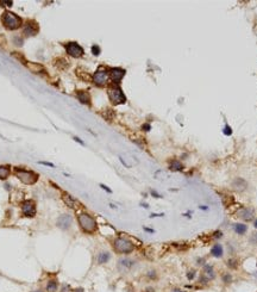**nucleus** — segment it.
<instances>
[{
    "label": "nucleus",
    "instance_id": "obj_1",
    "mask_svg": "<svg viewBox=\"0 0 257 292\" xmlns=\"http://www.w3.org/2000/svg\"><path fill=\"white\" fill-rule=\"evenodd\" d=\"M78 222L80 226H81V229L87 234H92V232H94L96 230V226H98L96 220L90 215L80 214L78 217Z\"/></svg>",
    "mask_w": 257,
    "mask_h": 292
},
{
    "label": "nucleus",
    "instance_id": "obj_2",
    "mask_svg": "<svg viewBox=\"0 0 257 292\" xmlns=\"http://www.w3.org/2000/svg\"><path fill=\"white\" fill-rule=\"evenodd\" d=\"M1 22L4 24V26L8 30H16L22 26L20 17H18L17 14H14V13L10 11L4 12L3 17H1Z\"/></svg>",
    "mask_w": 257,
    "mask_h": 292
},
{
    "label": "nucleus",
    "instance_id": "obj_3",
    "mask_svg": "<svg viewBox=\"0 0 257 292\" xmlns=\"http://www.w3.org/2000/svg\"><path fill=\"white\" fill-rule=\"evenodd\" d=\"M14 173H16L17 178L25 185H33L38 180V174H36L32 171H28V169H23V168H16Z\"/></svg>",
    "mask_w": 257,
    "mask_h": 292
},
{
    "label": "nucleus",
    "instance_id": "obj_4",
    "mask_svg": "<svg viewBox=\"0 0 257 292\" xmlns=\"http://www.w3.org/2000/svg\"><path fill=\"white\" fill-rule=\"evenodd\" d=\"M113 248L117 253L120 254H129L131 253L132 250L135 249V246L130 240H127L125 237H118L114 240L113 242Z\"/></svg>",
    "mask_w": 257,
    "mask_h": 292
},
{
    "label": "nucleus",
    "instance_id": "obj_5",
    "mask_svg": "<svg viewBox=\"0 0 257 292\" xmlns=\"http://www.w3.org/2000/svg\"><path fill=\"white\" fill-rule=\"evenodd\" d=\"M108 98L113 103L114 105L118 104H123L126 101V97L123 93L121 88H119L118 86H112L111 88H108Z\"/></svg>",
    "mask_w": 257,
    "mask_h": 292
},
{
    "label": "nucleus",
    "instance_id": "obj_6",
    "mask_svg": "<svg viewBox=\"0 0 257 292\" xmlns=\"http://www.w3.org/2000/svg\"><path fill=\"white\" fill-rule=\"evenodd\" d=\"M108 72L104 68H99L98 71L93 74V82L96 86H105L108 81Z\"/></svg>",
    "mask_w": 257,
    "mask_h": 292
},
{
    "label": "nucleus",
    "instance_id": "obj_7",
    "mask_svg": "<svg viewBox=\"0 0 257 292\" xmlns=\"http://www.w3.org/2000/svg\"><path fill=\"white\" fill-rule=\"evenodd\" d=\"M66 50L67 54L73 56V57H81L85 53L82 47H80L78 43H75V42H70V43L66 44Z\"/></svg>",
    "mask_w": 257,
    "mask_h": 292
},
{
    "label": "nucleus",
    "instance_id": "obj_8",
    "mask_svg": "<svg viewBox=\"0 0 257 292\" xmlns=\"http://www.w3.org/2000/svg\"><path fill=\"white\" fill-rule=\"evenodd\" d=\"M22 211L26 217H33L36 215V204L33 200H25L22 204Z\"/></svg>",
    "mask_w": 257,
    "mask_h": 292
},
{
    "label": "nucleus",
    "instance_id": "obj_9",
    "mask_svg": "<svg viewBox=\"0 0 257 292\" xmlns=\"http://www.w3.org/2000/svg\"><path fill=\"white\" fill-rule=\"evenodd\" d=\"M73 223V217L70 215H62L57 218V222H56V226H59L62 230H68L70 226H72Z\"/></svg>",
    "mask_w": 257,
    "mask_h": 292
},
{
    "label": "nucleus",
    "instance_id": "obj_10",
    "mask_svg": "<svg viewBox=\"0 0 257 292\" xmlns=\"http://www.w3.org/2000/svg\"><path fill=\"white\" fill-rule=\"evenodd\" d=\"M108 75H110L111 80H112L114 83H119V81L124 77V75H125V71L121 69V68H111V69L108 71Z\"/></svg>",
    "mask_w": 257,
    "mask_h": 292
},
{
    "label": "nucleus",
    "instance_id": "obj_11",
    "mask_svg": "<svg viewBox=\"0 0 257 292\" xmlns=\"http://www.w3.org/2000/svg\"><path fill=\"white\" fill-rule=\"evenodd\" d=\"M237 216L244 220H251L255 216V211H254V209L251 208H242L238 210Z\"/></svg>",
    "mask_w": 257,
    "mask_h": 292
},
{
    "label": "nucleus",
    "instance_id": "obj_12",
    "mask_svg": "<svg viewBox=\"0 0 257 292\" xmlns=\"http://www.w3.org/2000/svg\"><path fill=\"white\" fill-rule=\"evenodd\" d=\"M38 32V24L35 20L28 22L24 28V34L26 36H35Z\"/></svg>",
    "mask_w": 257,
    "mask_h": 292
},
{
    "label": "nucleus",
    "instance_id": "obj_13",
    "mask_svg": "<svg viewBox=\"0 0 257 292\" xmlns=\"http://www.w3.org/2000/svg\"><path fill=\"white\" fill-rule=\"evenodd\" d=\"M135 266V261L131 260V259H127V257H124V259H120L118 261V268L120 271L125 272V271H129L130 268H132Z\"/></svg>",
    "mask_w": 257,
    "mask_h": 292
},
{
    "label": "nucleus",
    "instance_id": "obj_14",
    "mask_svg": "<svg viewBox=\"0 0 257 292\" xmlns=\"http://www.w3.org/2000/svg\"><path fill=\"white\" fill-rule=\"evenodd\" d=\"M246 186H248V184H246V181H245L244 179L242 178H236L234 180L232 181V187L233 190L238 191V192H242V191H244L245 188H246Z\"/></svg>",
    "mask_w": 257,
    "mask_h": 292
},
{
    "label": "nucleus",
    "instance_id": "obj_15",
    "mask_svg": "<svg viewBox=\"0 0 257 292\" xmlns=\"http://www.w3.org/2000/svg\"><path fill=\"white\" fill-rule=\"evenodd\" d=\"M62 199H63V202H64V204H66L68 208L70 209H76L78 206V203H76V200L73 198L72 196H69L68 193H63V196H62Z\"/></svg>",
    "mask_w": 257,
    "mask_h": 292
},
{
    "label": "nucleus",
    "instance_id": "obj_16",
    "mask_svg": "<svg viewBox=\"0 0 257 292\" xmlns=\"http://www.w3.org/2000/svg\"><path fill=\"white\" fill-rule=\"evenodd\" d=\"M76 97H78V99L82 104H86V105H90V95L88 92H86V91H79L78 93H76Z\"/></svg>",
    "mask_w": 257,
    "mask_h": 292
},
{
    "label": "nucleus",
    "instance_id": "obj_17",
    "mask_svg": "<svg viewBox=\"0 0 257 292\" xmlns=\"http://www.w3.org/2000/svg\"><path fill=\"white\" fill-rule=\"evenodd\" d=\"M203 275H206L208 279L215 278V272L211 265H203Z\"/></svg>",
    "mask_w": 257,
    "mask_h": 292
},
{
    "label": "nucleus",
    "instance_id": "obj_18",
    "mask_svg": "<svg viewBox=\"0 0 257 292\" xmlns=\"http://www.w3.org/2000/svg\"><path fill=\"white\" fill-rule=\"evenodd\" d=\"M211 254L214 257H221L223 256V247L220 244H214L211 249Z\"/></svg>",
    "mask_w": 257,
    "mask_h": 292
},
{
    "label": "nucleus",
    "instance_id": "obj_19",
    "mask_svg": "<svg viewBox=\"0 0 257 292\" xmlns=\"http://www.w3.org/2000/svg\"><path fill=\"white\" fill-rule=\"evenodd\" d=\"M110 257H111L110 253H107V252H101V253L98 255V263H100V265L106 263V262L110 260Z\"/></svg>",
    "mask_w": 257,
    "mask_h": 292
},
{
    "label": "nucleus",
    "instance_id": "obj_20",
    "mask_svg": "<svg viewBox=\"0 0 257 292\" xmlns=\"http://www.w3.org/2000/svg\"><path fill=\"white\" fill-rule=\"evenodd\" d=\"M233 229H234V231L237 232L238 235H243V234H245L246 230H248V226H245V224L237 223V224H233Z\"/></svg>",
    "mask_w": 257,
    "mask_h": 292
},
{
    "label": "nucleus",
    "instance_id": "obj_21",
    "mask_svg": "<svg viewBox=\"0 0 257 292\" xmlns=\"http://www.w3.org/2000/svg\"><path fill=\"white\" fill-rule=\"evenodd\" d=\"M57 287H59V284H57L56 280H49L47 286H45V289H47L48 292H56L57 291Z\"/></svg>",
    "mask_w": 257,
    "mask_h": 292
},
{
    "label": "nucleus",
    "instance_id": "obj_22",
    "mask_svg": "<svg viewBox=\"0 0 257 292\" xmlns=\"http://www.w3.org/2000/svg\"><path fill=\"white\" fill-rule=\"evenodd\" d=\"M169 168L172 169V171H182L183 169V166H182V163L180 162V161L177 160H173L172 162H170V166H169Z\"/></svg>",
    "mask_w": 257,
    "mask_h": 292
},
{
    "label": "nucleus",
    "instance_id": "obj_23",
    "mask_svg": "<svg viewBox=\"0 0 257 292\" xmlns=\"http://www.w3.org/2000/svg\"><path fill=\"white\" fill-rule=\"evenodd\" d=\"M26 66H28V67H29V68H30V69L33 72V73H41V72L44 71V68H43L42 66L37 65V63L35 65V63H30V62H28V65H26Z\"/></svg>",
    "mask_w": 257,
    "mask_h": 292
},
{
    "label": "nucleus",
    "instance_id": "obj_24",
    "mask_svg": "<svg viewBox=\"0 0 257 292\" xmlns=\"http://www.w3.org/2000/svg\"><path fill=\"white\" fill-rule=\"evenodd\" d=\"M10 174V168L7 166H0V179L4 180L6 179Z\"/></svg>",
    "mask_w": 257,
    "mask_h": 292
},
{
    "label": "nucleus",
    "instance_id": "obj_25",
    "mask_svg": "<svg viewBox=\"0 0 257 292\" xmlns=\"http://www.w3.org/2000/svg\"><path fill=\"white\" fill-rule=\"evenodd\" d=\"M227 267L231 268V269H236V268L238 267V261L236 259H230L227 261Z\"/></svg>",
    "mask_w": 257,
    "mask_h": 292
},
{
    "label": "nucleus",
    "instance_id": "obj_26",
    "mask_svg": "<svg viewBox=\"0 0 257 292\" xmlns=\"http://www.w3.org/2000/svg\"><path fill=\"white\" fill-rule=\"evenodd\" d=\"M232 281V275L230 273H225L223 274V283H225V284H230Z\"/></svg>",
    "mask_w": 257,
    "mask_h": 292
},
{
    "label": "nucleus",
    "instance_id": "obj_27",
    "mask_svg": "<svg viewBox=\"0 0 257 292\" xmlns=\"http://www.w3.org/2000/svg\"><path fill=\"white\" fill-rule=\"evenodd\" d=\"M208 281H209V279L206 277V275H203V274L199 278V283H200V284H203V285H207V284H208Z\"/></svg>",
    "mask_w": 257,
    "mask_h": 292
},
{
    "label": "nucleus",
    "instance_id": "obj_28",
    "mask_svg": "<svg viewBox=\"0 0 257 292\" xmlns=\"http://www.w3.org/2000/svg\"><path fill=\"white\" fill-rule=\"evenodd\" d=\"M92 53H93V55L98 56V55L100 54V47H99V45H96V44H94V45L92 47Z\"/></svg>",
    "mask_w": 257,
    "mask_h": 292
},
{
    "label": "nucleus",
    "instance_id": "obj_29",
    "mask_svg": "<svg viewBox=\"0 0 257 292\" xmlns=\"http://www.w3.org/2000/svg\"><path fill=\"white\" fill-rule=\"evenodd\" d=\"M187 278H188V280H193V279H194V278H195V271H194V269L189 271V272L187 273Z\"/></svg>",
    "mask_w": 257,
    "mask_h": 292
},
{
    "label": "nucleus",
    "instance_id": "obj_30",
    "mask_svg": "<svg viewBox=\"0 0 257 292\" xmlns=\"http://www.w3.org/2000/svg\"><path fill=\"white\" fill-rule=\"evenodd\" d=\"M224 134H225L226 136H230V135L232 134V129H231L229 125H225V128H224Z\"/></svg>",
    "mask_w": 257,
    "mask_h": 292
},
{
    "label": "nucleus",
    "instance_id": "obj_31",
    "mask_svg": "<svg viewBox=\"0 0 257 292\" xmlns=\"http://www.w3.org/2000/svg\"><path fill=\"white\" fill-rule=\"evenodd\" d=\"M250 242L252 244H255V246H257V232H255V234H252V236L250 237Z\"/></svg>",
    "mask_w": 257,
    "mask_h": 292
},
{
    "label": "nucleus",
    "instance_id": "obj_32",
    "mask_svg": "<svg viewBox=\"0 0 257 292\" xmlns=\"http://www.w3.org/2000/svg\"><path fill=\"white\" fill-rule=\"evenodd\" d=\"M146 275L149 277L150 279H155L156 277H157V274H156V272H155V271H149V272H148V274H146Z\"/></svg>",
    "mask_w": 257,
    "mask_h": 292
},
{
    "label": "nucleus",
    "instance_id": "obj_33",
    "mask_svg": "<svg viewBox=\"0 0 257 292\" xmlns=\"http://www.w3.org/2000/svg\"><path fill=\"white\" fill-rule=\"evenodd\" d=\"M100 187H101L102 190H105V191H106V192H108V193H112V190H110V188H108V187H107V186H106V185L100 184Z\"/></svg>",
    "mask_w": 257,
    "mask_h": 292
},
{
    "label": "nucleus",
    "instance_id": "obj_34",
    "mask_svg": "<svg viewBox=\"0 0 257 292\" xmlns=\"http://www.w3.org/2000/svg\"><path fill=\"white\" fill-rule=\"evenodd\" d=\"M214 238H221L223 237V232L221 231H215L214 232V236H213Z\"/></svg>",
    "mask_w": 257,
    "mask_h": 292
},
{
    "label": "nucleus",
    "instance_id": "obj_35",
    "mask_svg": "<svg viewBox=\"0 0 257 292\" xmlns=\"http://www.w3.org/2000/svg\"><path fill=\"white\" fill-rule=\"evenodd\" d=\"M151 194L155 197V198H161V194H158L156 191H151Z\"/></svg>",
    "mask_w": 257,
    "mask_h": 292
},
{
    "label": "nucleus",
    "instance_id": "obj_36",
    "mask_svg": "<svg viewBox=\"0 0 257 292\" xmlns=\"http://www.w3.org/2000/svg\"><path fill=\"white\" fill-rule=\"evenodd\" d=\"M150 129H151V126H150V124H144V125H143V130L149 131Z\"/></svg>",
    "mask_w": 257,
    "mask_h": 292
},
{
    "label": "nucleus",
    "instance_id": "obj_37",
    "mask_svg": "<svg viewBox=\"0 0 257 292\" xmlns=\"http://www.w3.org/2000/svg\"><path fill=\"white\" fill-rule=\"evenodd\" d=\"M39 163H42V165H45V166H49V167H54V165H53V163H49V162H44V161H41Z\"/></svg>",
    "mask_w": 257,
    "mask_h": 292
},
{
    "label": "nucleus",
    "instance_id": "obj_38",
    "mask_svg": "<svg viewBox=\"0 0 257 292\" xmlns=\"http://www.w3.org/2000/svg\"><path fill=\"white\" fill-rule=\"evenodd\" d=\"M199 208H200V210H205V211H206V210H208V208H207L206 205H201V206H199Z\"/></svg>",
    "mask_w": 257,
    "mask_h": 292
},
{
    "label": "nucleus",
    "instance_id": "obj_39",
    "mask_svg": "<svg viewBox=\"0 0 257 292\" xmlns=\"http://www.w3.org/2000/svg\"><path fill=\"white\" fill-rule=\"evenodd\" d=\"M198 262H199V265H205V263H203V262H205V259H199Z\"/></svg>",
    "mask_w": 257,
    "mask_h": 292
},
{
    "label": "nucleus",
    "instance_id": "obj_40",
    "mask_svg": "<svg viewBox=\"0 0 257 292\" xmlns=\"http://www.w3.org/2000/svg\"><path fill=\"white\" fill-rule=\"evenodd\" d=\"M74 140H75V141H76V142L81 143V144H84V142H82V141H80V138H78V137H74Z\"/></svg>",
    "mask_w": 257,
    "mask_h": 292
},
{
    "label": "nucleus",
    "instance_id": "obj_41",
    "mask_svg": "<svg viewBox=\"0 0 257 292\" xmlns=\"http://www.w3.org/2000/svg\"><path fill=\"white\" fill-rule=\"evenodd\" d=\"M144 230H145V231H149V232H154V230H152V229H149V228H144Z\"/></svg>",
    "mask_w": 257,
    "mask_h": 292
},
{
    "label": "nucleus",
    "instance_id": "obj_42",
    "mask_svg": "<svg viewBox=\"0 0 257 292\" xmlns=\"http://www.w3.org/2000/svg\"><path fill=\"white\" fill-rule=\"evenodd\" d=\"M75 292H84V289H78V290H75Z\"/></svg>",
    "mask_w": 257,
    "mask_h": 292
},
{
    "label": "nucleus",
    "instance_id": "obj_43",
    "mask_svg": "<svg viewBox=\"0 0 257 292\" xmlns=\"http://www.w3.org/2000/svg\"><path fill=\"white\" fill-rule=\"evenodd\" d=\"M146 291H148V292H155V291H154V289H151V287H150V289H148Z\"/></svg>",
    "mask_w": 257,
    "mask_h": 292
},
{
    "label": "nucleus",
    "instance_id": "obj_44",
    "mask_svg": "<svg viewBox=\"0 0 257 292\" xmlns=\"http://www.w3.org/2000/svg\"><path fill=\"white\" fill-rule=\"evenodd\" d=\"M32 292H43L42 290H35V291H32Z\"/></svg>",
    "mask_w": 257,
    "mask_h": 292
},
{
    "label": "nucleus",
    "instance_id": "obj_45",
    "mask_svg": "<svg viewBox=\"0 0 257 292\" xmlns=\"http://www.w3.org/2000/svg\"><path fill=\"white\" fill-rule=\"evenodd\" d=\"M173 292H185V291H181V290H175V291H173Z\"/></svg>",
    "mask_w": 257,
    "mask_h": 292
},
{
    "label": "nucleus",
    "instance_id": "obj_46",
    "mask_svg": "<svg viewBox=\"0 0 257 292\" xmlns=\"http://www.w3.org/2000/svg\"><path fill=\"white\" fill-rule=\"evenodd\" d=\"M254 226H255V228H257V220H255V224H254Z\"/></svg>",
    "mask_w": 257,
    "mask_h": 292
},
{
    "label": "nucleus",
    "instance_id": "obj_47",
    "mask_svg": "<svg viewBox=\"0 0 257 292\" xmlns=\"http://www.w3.org/2000/svg\"><path fill=\"white\" fill-rule=\"evenodd\" d=\"M256 277H257V273H256Z\"/></svg>",
    "mask_w": 257,
    "mask_h": 292
}]
</instances>
